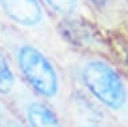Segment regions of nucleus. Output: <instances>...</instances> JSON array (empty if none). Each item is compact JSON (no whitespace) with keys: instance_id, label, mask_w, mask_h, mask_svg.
I'll return each mask as SVG.
<instances>
[{"instance_id":"1","label":"nucleus","mask_w":128,"mask_h":127,"mask_svg":"<svg viewBox=\"0 0 128 127\" xmlns=\"http://www.w3.org/2000/svg\"><path fill=\"white\" fill-rule=\"evenodd\" d=\"M82 79L87 90L111 110L123 108L127 91L119 74L102 60H90L83 67Z\"/></svg>"},{"instance_id":"2","label":"nucleus","mask_w":128,"mask_h":127,"mask_svg":"<svg viewBox=\"0 0 128 127\" xmlns=\"http://www.w3.org/2000/svg\"><path fill=\"white\" fill-rule=\"evenodd\" d=\"M18 63L24 78L42 96H55L59 90V78L52 63L32 46H22L18 51Z\"/></svg>"},{"instance_id":"3","label":"nucleus","mask_w":128,"mask_h":127,"mask_svg":"<svg viewBox=\"0 0 128 127\" xmlns=\"http://www.w3.org/2000/svg\"><path fill=\"white\" fill-rule=\"evenodd\" d=\"M0 6L11 20L24 27L42 22L43 11L38 0H0Z\"/></svg>"},{"instance_id":"4","label":"nucleus","mask_w":128,"mask_h":127,"mask_svg":"<svg viewBox=\"0 0 128 127\" xmlns=\"http://www.w3.org/2000/svg\"><path fill=\"white\" fill-rule=\"evenodd\" d=\"M27 119L31 127H63L58 115L42 102H34L28 106Z\"/></svg>"},{"instance_id":"5","label":"nucleus","mask_w":128,"mask_h":127,"mask_svg":"<svg viewBox=\"0 0 128 127\" xmlns=\"http://www.w3.org/2000/svg\"><path fill=\"white\" fill-rule=\"evenodd\" d=\"M15 78L4 55L0 52V94H8L14 88Z\"/></svg>"},{"instance_id":"6","label":"nucleus","mask_w":128,"mask_h":127,"mask_svg":"<svg viewBox=\"0 0 128 127\" xmlns=\"http://www.w3.org/2000/svg\"><path fill=\"white\" fill-rule=\"evenodd\" d=\"M47 2L62 14H71L78 7V0H47Z\"/></svg>"},{"instance_id":"7","label":"nucleus","mask_w":128,"mask_h":127,"mask_svg":"<svg viewBox=\"0 0 128 127\" xmlns=\"http://www.w3.org/2000/svg\"><path fill=\"white\" fill-rule=\"evenodd\" d=\"M91 2L95 3V4H98V6H103V4H106L108 0H91Z\"/></svg>"},{"instance_id":"8","label":"nucleus","mask_w":128,"mask_h":127,"mask_svg":"<svg viewBox=\"0 0 128 127\" xmlns=\"http://www.w3.org/2000/svg\"><path fill=\"white\" fill-rule=\"evenodd\" d=\"M10 127H22L20 124H18V123H11V126Z\"/></svg>"},{"instance_id":"9","label":"nucleus","mask_w":128,"mask_h":127,"mask_svg":"<svg viewBox=\"0 0 128 127\" xmlns=\"http://www.w3.org/2000/svg\"><path fill=\"white\" fill-rule=\"evenodd\" d=\"M86 127H98V126H94V124H92V126H86Z\"/></svg>"}]
</instances>
